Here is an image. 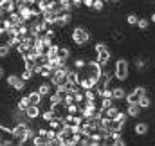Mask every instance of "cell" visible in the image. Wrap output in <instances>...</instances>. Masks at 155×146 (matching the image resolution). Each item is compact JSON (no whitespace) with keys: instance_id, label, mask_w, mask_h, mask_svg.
I'll use <instances>...</instances> for the list:
<instances>
[{"instance_id":"1","label":"cell","mask_w":155,"mask_h":146,"mask_svg":"<svg viewBox=\"0 0 155 146\" xmlns=\"http://www.w3.org/2000/svg\"><path fill=\"white\" fill-rule=\"evenodd\" d=\"M71 40L74 41L76 47H85V45L90 41V33H88L85 27L76 25V27L72 29V33H71Z\"/></svg>"},{"instance_id":"2","label":"cell","mask_w":155,"mask_h":146,"mask_svg":"<svg viewBox=\"0 0 155 146\" xmlns=\"http://www.w3.org/2000/svg\"><path fill=\"white\" fill-rule=\"evenodd\" d=\"M96 61L101 65V67H107L112 60V52L110 49L107 47V43H96Z\"/></svg>"},{"instance_id":"3","label":"cell","mask_w":155,"mask_h":146,"mask_svg":"<svg viewBox=\"0 0 155 146\" xmlns=\"http://www.w3.org/2000/svg\"><path fill=\"white\" fill-rule=\"evenodd\" d=\"M71 69L72 67H60V69H56L52 76H51V83L54 85V87H65V83H67V79H69V72H71Z\"/></svg>"},{"instance_id":"4","label":"cell","mask_w":155,"mask_h":146,"mask_svg":"<svg viewBox=\"0 0 155 146\" xmlns=\"http://www.w3.org/2000/svg\"><path fill=\"white\" fill-rule=\"evenodd\" d=\"M29 128H31V126L27 124V121H24V123H15V126L11 128L15 141H18L20 144H24V143L27 141V130H29Z\"/></svg>"},{"instance_id":"5","label":"cell","mask_w":155,"mask_h":146,"mask_svg":"<svg viewBox=\"0 0 155 146\" xmlns=\"http://www.w3.org/2000/svg\"><path fill=\"white\" fill-rule=\"evenodd\" d=\"M128 71H130V65L124 58H119L114 65V78L119 79V81H124L128 78Z\"/></svg>"},{"instance_id":"6","label":"cell","mask_w":155,"mask_h":146,"mask_svg":"<svg viewBox=\"0 0 155 146\" xmlns=\"http://www.w3.org/2000/svg\"><path fill=\"white\" fill-rule=\"evenodd\" d=\"M144 94H148V92H146V87H135L132 92H128V94H126L124 101H126V105H134V103H137V101H139V98H141V96H144Z\"/></svg>"},{"instance_id":"7","label":"cell","mask_w":155,"mask_h":146,"mask_svg":"<svg viewBox=\"0 0 155 146\" xmlns=\"http://www.w3.org/2000/svg\"><path fill=\"white\" fill-rule=\"evenodd\" d=\"M24 114H25V117H27L29 121H35V119H38L40 115H41V108H40L38 105H29Z\"/></svg>"},{"instance_id":"8","label":"cell","mask_w":155,"mask_h":146,"mask_svg":"<svg viewBox=\"0 0 155 146\" xmlns=\"http://www.w3.org/2000/svg\"><path fill=\"white\" fill-rule=\"evenodd\" d=\"M52 88H54V85L47 79V81H41V83H40L36 90L40 92V96H41V98H49V94L52 92Z\"/></svg>"},{"instance_id":"9","label":"cell","mask_w":155,"mask_h":146,"mask_svg":"<svg viewBox=\"0 0 155 146\" xmlns=\"http://www.w3.org/2000/svg\"><path fill=\"white\" fill-rule=\"evenodd\" d=\"M141 112H143V108L139 107V103L126 105V114H128V117H134V119H137V117H141Z\"/></svg>"},{"instance_id":"10","label":"cell","mask_w":155,"mask_h":146,"mask_svg":"<svg viewBox=\"0 0 155 146\" xmlns=\"http://www.w3.org/2000/svg\"><path fill=\"white\" fill-rule=\"evenodd\" d=\"M126 90H124V87H112V99L114 101H121V99H124L126 98Z\"/></svg>"},{"instance_id":"11","label":"cell","mask_w":155,"mask_h":146,"mask_svg":"<svg viewBox=\"0 0 155 146\" xmlns=\"http://www.w3.org/2000/svg\"><path fill=\"white\" fill-rule=\"evenodd\" d=\"M148 130H150V126H148L146 123H135V124H134V134H135V135H146Z\"/></svg>"},{"instance_id":"12","label":"cell","mask_w":155,"mask_h":146,"mask_svg":"<svg viewBox=\"0 0 155 146\" xmlns=\"http://www.w3.org/2000/svg\"><path fill=\"white\" fill-rule=\"evenodd\" d=\"M27 98H29V101H31V105H41V101H43V98L40 96L38 90H31L29 94H27Z\"/></svg>"},{"instance_id":"13","label":"cell","mask_w":155,"mask_h":146,"mask_svg":"<svg viewBox=\"0 0 155 146\" xmlns=\"http://www.w3.org/2000/svg\"><path fill=\"white\" fill-rule=\"evenodd\" d=\"M52 69L49 67V65H43V67H40V71H38V76L40 78H43V79H51V76H52Z\"/></svg>"},{"instance_id":"14","label":"cell","mask_w":155,"mask_h":146,"mask_svg":"<svg viewBox=\"0 0 155 146\" xmlns=\"http://www.w3.org/2000/svg\"><path fill=\"white\" fill-rule=\"evenodd\" d=\"M58 58H60V60H63V61H67V60L71 58V49H69V47L60 45V49H58Z\"/></svg>"},{"instance_id":"15","label":"cell","mask_w":155,"mask_h":146,"mask_svg":"<svg viewBox=\"0 0 155 146\" xmlns=\"http://www.w3.org/2000/svg\"><path fill=\"white\" fill-rule=\"evenodd\" d=\"M20 79H22V78H20L18 74H9L5 81H7V87H11V88H16V85L20 83Z\"/></svg>"},{"instance_id":"16","label":"cell","mask_w":155,"mask_h":146,"mask_svg":"<svg viewBox=\"0 0 155 146\" xmlns=\"http://www.w3.org/2000/svg\"><path fill=\"white\" fill-rule=\"evenodd\" d=\"M137 103H139V107H141L143 110L150 108V107H152V98H150L148 94H144V96H141V98H139V101H137Z\"/></svg>"},{"instance_id":"17","label":"cell","mask_w":155,"mask_h":146,"mask_svg":"<svg viewBox=\"0 0 155 146\" xmlns=\"http://www.w3.org/2000/svg\"><path fill=\"white\" fill-rule=\"evenodd\" d=\"M41 121H45V123H51L56 115H54V112H52V108H45V110H41Z\"/></svg>"},{"instance_id":"18","label":"cell","mask_w":155,"mask_h":146,"mask_svg":"<svg viewBox=\"0 0 155 146\" xmlns=\"http://www.w3.org/2000/svg\"><path fill=\"white\" fill-rule=\"evenodd\" d=\"M31 105V101H29V98L27 96H22L20 99H18V103H16V108L18 110H22V112H25V108Z\"/></svg>"},{"instance_id":"19","label":"cell","mask_w":155,"mask_h":146,"mask_svg":"<svg viewBox=\"0 0 155 146\" xmlns=\"http://www.w3.org/2000/svg\"><path fill=\"white\" fill-rule=\"evenodd\" d=\"M20 43H22V38L20 36H9V40L5 41V45H7L9 49H16Z\"/></svg>"},{"instance_id":"20","label":"cell","mask_w":155,"mask_h":146,"mask_svg":"<svg viewBox=\"0 0 155 146\" xmlns=\"http://www.w3.org/2000/svg\"><path fill=\"white\" fill-rule=\"evenodd\" d=\"M47 137L45 135H40V134H36L35 137H33V141H31V144H35V146H45L47 144Z\"/></svg>"},{"instance_id":"21","label":"cell","mask_w":155,"mask_h":146,"mask_svg":"<svg viewBox=\"0 0 155 146\" xmlns=\"http://www.w3.org/2000/svg\"><path fill=\"white\" fill-rule=\"evenodd\" d=\"M58 49H60V45H58V43H51V47H49V51H47V56H49V60H54V58H58Z\"/></svg>"},{"instance_id":"22","label":"cell","mask_w":155,"mask_h":146,"mask_svg":"<svg viewBox=\"0 0 155 146\" xmlns=\"http://www.w3.org/2000/svg\"><path fill=\"white\" fill-rule=\"evenodd\" d=\"M85 65H87V61H85L83 58H76V60H74V63H72V69L79 72V71H83V69H85Z\"/></svg>"},{"instance_id":"23","label":"cell","mask_w":155,"mask_h":146,"mask_svg":"<svg viewBox=\"0 0 155 146\" xmlns=\"http://www.w3.org/2000/svg\"><path fill=\"white\" fill-rule=\"evenodd\" d=\"M119 107L117 105H112L110 108H107V119H116V115L119 114Z\"/></svg>"},{"instance_id":"24","label":"cell","mask_w":155,"mask_h":146,"mask_svg":"<svg viewBox=\"0 0 155 146\" xmlns=\"http://www.w3.org/2000/svg\"><path fill=\"white\" fill-rule=\"evenodd\" d=\"M137 22H139V16H137L135 13H130V15L126 16V24H128V25H137Z\"/></svg>"},{"instance_id":"25","label":"cell","mask_w":155,"mask_h":146,"mask_svg":"<svg viewBox=\"0 0 155 146\" xmlns=\"http://www.w3.org/2000/svg\"><path fill=\"white\" fill-rule=\"evenodd\" d=\"M148 25H150V20H148V18H139V22H137V29L146 31V29H148Z\"/></svg>"},{"instance_id":"26","label":"cell","mask_w":155,"mask_h":146,"mask_svg":"<svg viewBox=\"0 0 155 146\" xmlns=\"http://www.w3.org/2000/svg\"><path fill=\"white\" fill-rule=\"evenodd\" d=\"M92 9H94L96 13H101V11L105 9V2H103V0H94V4H92Z\"/></svg>"},{"instance_id":"27","label":"cell","mask_w":155,"mask_h":146,"mask_svg":"<svg viewBox=\"0 0 155 146\" xmlns=\"http://www.w3.org/2000/svg\"><path fill=\"white\" fill-rule=\"evenodd\" d=\"M134 65H135V69H137V71H139V72H143V71H144V69H146V61H144V60H143V58H137V60H135V63H134Z\"/></svg>"},{"instance_id":"28","label":"cell","mask_w":155,"mask_h":146,"mask_svg":"<svg viewBox=\"0 0 155 146\" xmlns=\"http://www.w3.org/2000/svg\"><path fill=\"white\" fill-rule=\"evenodd\" d=\"M20 78H22L24 81H31V79L35 78V74L31 72V71H27V69H24V71L20 72Z\"/></svg>"},{"instance_id":"29","label":"cell","mask_w":155,"mask_h":146,"mask_svg":"<svg viewBox=\"0 0 155 146\" xmlns=\"http://www.w3.org/2000/svg\"><path fill=\"white\" fill-rule=\"evenodd\" d=\"M67 114H79V105L78 103H71V105H67Z\"/></svg>"},{"instance_id":"30","label":"cell","mask_w":155,"mask_h":146,"mask_svg":"<svg viewBox=\"0 0 155 146\" xmlns=\"http://www.w3.org/2000/svg\"><path fill=\"white\" fill-rule=\"evenodd\" d=\"M9 54H11V49H9L7 45H0V60H2V58H7Z\"/></svg>"},{"instance_id":"31","label":"cell","mask_w":155,"mask_h":146,"mask_svg":"<svg viewBox=\"0 0 155 146\" xmlns=\"http://www.w3.org/2000/svg\"><path fill=\"white\" fill-rule=\"evenodd\" d=\"M25 88H27V81H24V79H20V83L16 85V88H15V90H16V92H24Z\"/></svg>"},{"instance_id":"32","label":"cell","mask_w":155,"mask_h":146,"mask_svg":"<svg viewBox=\"0 0 155 146\" xmlns=\"http://www.w3.org/2000/svg\"><path fill=\"white\" fill-rule=\"evenodd\" d=\"M4 35H7V29H5V22H4V18H0V36H4Z\"/></svg>"},{"instance_id":"33","label":"cell","mask_w":155,"mask_h":146,"mask_svg":"<svg viewBox=\"0 0 155 146\" xmlns=\"http://www.w3.org/2000/svg\"><path fill=\"white\" fill-rule=\"evenodd\" d=\"M81 4H83L85 7H88V9H92V4H94V0H81Z\"/></svg>"},{"instance_id":"34","label":"cell","mask_w":155,"mask_h":146,"mask_svg":"<svg viewBox=\"0 0 155 146\" xmlns=\"http://www.w3.org/2000/svg\"><path fill=\"white\" fill-rule=\"evenodd\" d=\"M4 76H5V69H4V67H2V65H0V79H2V78H4Z\"/></svg>"},{"instance_id":"35","label":"cell","mask_w":155,"mask_h":146,"mask_svg":"<svg viewBox=\"0 0 155 146\" xmlns=\"http://www.w3.org/2000/svg\"><path fill=\"white\" fill-rule=\"evenodd\" d=\"M56 2H58V5H63V4H69L71 0H56Z\"/></svg>"},{"instance_id":"36","label":"cell","mask_w":155,"mask_h":146,"mask_svg":"<svg viewBox=\"0 0 155 146\" xmlns=\"http://www.w3.org/2000/svg\"><path fill=\"white\" fill-rule=\"evenodd\" d=\"M88 146H103V144H101V143H96V141H90V144Z\"/></svg>"},{"instance_id":"37","label":"cell","mask_w":155,"mask_h":146,"mask_svg":"<svg viewBox=\"0 0 155 146\" xmlns=\"http://www.w3.org/2000/svg\"><path fill=\"white\" fill-rule=\"evenodd\" d=\"M150 22H153V24H155V11L150 15Z\"/></svg>"},{"instance_id":"38","label":"cell","mask_w":155,"mask_h":146,"mask_svg":"<svg viewBox=\"0 0 155 146\" xmlns=\"http://www.w3.org/2000/svg\"><path fill=\"white\" fill-rule=\"evenodd\" d=\"M5 2H13V0H0V5H2V4H5Z\"/></svg>"},{"instance_id":"39","label":"cell","mask_w":155,"mask_h":146,"mask_svg":"<svg viewBox=\"0 0 155 146\" xmlns=\"http://www.w3.org/2000/svg\"><path fill=\"white\" fill-rule=\"evenodd\" d=\"M103 2H105V4H107V2H114V0H103Z\"/></svg>"}]
</instances>
